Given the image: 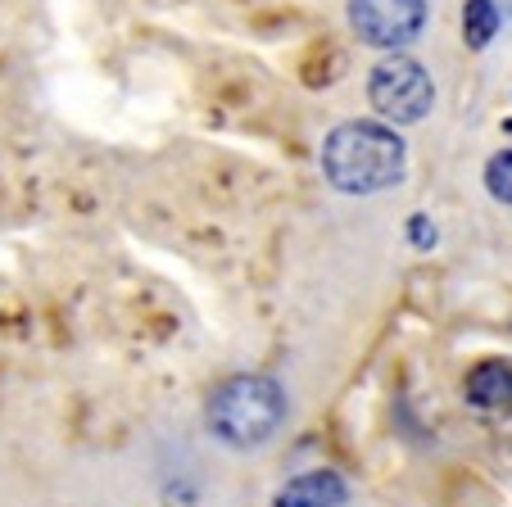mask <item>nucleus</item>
Listing matches in <instances>:
<instances>
[{"instance_id":"f257e3e1","label":"nucleus","mask_w":512,"mask_h":507,"mask_svg":"<svg viewBox=\"0 0 512 507\" xmlns=\"http://www.w3.org/2000/svg\"><path fill=\"white\" fill-rule=\"evenodd\" d=\"M408 145L390 123H340L322 141V177L340 195H381L404 182Z\"/></svg>"},{"instance_id":"f03ea898","label":"nucleus","mask_w":512,"mask_h":507,"mask_svg":"<svg viewBox=\"0 0 512 507\" xmlns=\"http://www.w3.org/2000/svg\"><path fill=\"white\" fill-rule=\"evenodd\" d=\"M281 421H286V390L259 372L227 376L209 394V408H204L209 435L227 449H259L277 435Z\"/></svg>"},{"instance_id":"7ed1b4c3","label":"nucleus","mask_w":512,"mask_h":507,"mask_svg":"<svg viewBox=\"0 0 512 507\" xmlns=\"http://www.w3.org/2000/svg\"><path fill=\"white\" fill-rule=\"evenodd\" d=\"M368 105L386 118L390 127H413L431 114L435 105V82L417 59L408 55H386L368 73Z\"/></svg>"},{"instance_id":"20e7f679","label":"nucleus","mask_w":512,"mask_h":507,"mask_svg":"<svg viewBox=\"0 0 512 507\" xmlns=\"http://www.w3.org/2000/svg\"><path fill=\"white\" fill-rule=\"evenodd\" d=\"M345 10L354 37L386 55L413 46L426 28V0H349Z\"/></svg>"},{"instance_id":"39448f33","label":"nucleus","mask_w":512,"mask_h":507,"mask_svg":"<svg viewBox=\"0 0 512 507\" xmlns=\"http://www.w3.org/2000/svg\"><path fill=\"white\" fill-rule=\"evenodd\" d=\"M345 498L349 485L340 471H304L277 489L272 507H345Z\"/></svg>"},{"instance_id":"423d86ee","label":"nucleus","mask_w":512,"mask_h":507,"mask_svg":"<svg viewBox=\"0 0 512 507\" xmlns=\"http://www.w3.org/2000/svg\"><path fill=\"white\" fill-rule=\"evenodd\" d=\"M463 394L481 412H512V363H481L467 376Z\"/></svg>"},{"instance_id":"0eeeda50","label":"nucleus","mask_w":512,"mask_h":507,"mask_svg":"<svg viewBox=\"0 0 512 507\" xmlns=\"http://www.w3.org/2000/svg\"><path fill=\"white\" fill-rule=\"evenodd\" d=\"M499 5L494 0H463V41L472 50H485L494 37H499Z\"/></svg>"},{"instance_id":"6e6552de","label":"nucleus","mask_w":512,"mask_h":507,"mask_svg":"<svg viewBox=\"0 0 512 507\" xmlns=\"http://www.w3.org/2000/svg\"><path fill=\"white\" fill-rule=\"evenodd\" d=\"M485 191L499 204H512V150H499L485 163Z\"/></svg>"},{"instance_id":"1a4fd4ad","label":"nucleus","mask_w":512,"mask_h":507,"mask_svg":"<svg viewBox=\"0 0 512 507\" xmlns=\"http://www.w3.org/2000/svg\"><path fill=\"white\" fill-rule=\"evenodd\" d=\"M408 240H413L417 249H431L435 245V222L426 218V213H413V218H408Z\"/></svg>"}]
</instances>
